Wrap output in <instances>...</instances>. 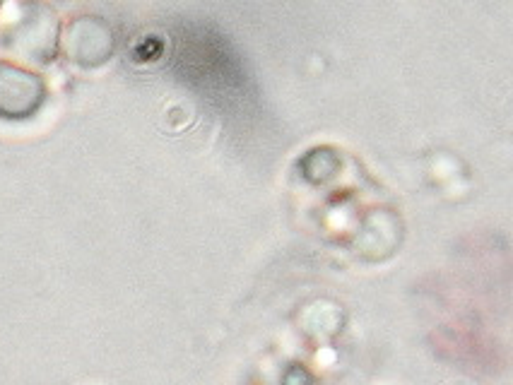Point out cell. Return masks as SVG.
Returning a JSON list of instances; mask_svg holds the SVG:
<instances>
[{"instance_id":"cell-1","label":"cell","mask_w":513,"mask_h":385,"mask_svg":"<svg viewBox=\"0 0 513 385\" xmlns=\"http://www.w3.org/2000/svg\"><path fill=\"white\" fill-rule=\"evenodd\" d=\"M41 99L44 82L39 75L0 63V114L5 118H25L39 109Z\"/></svg>"},{"instance_id":"cell-2","label":"cell","mask_w":513,"mask_h":385,"mask_svg":"<svg viewBox=\"0 0 513 385\" xmlns=\"http://www.w3.org/2000/svg\"><path fill=\"white\" fill-rule=\"evenodd\" d=\"M114 49V34L99 17H82L68 32V53L82 65H97Z\"/></svg>"}]
</instances>
